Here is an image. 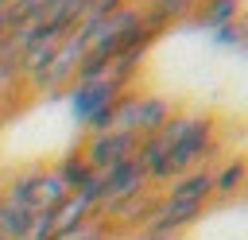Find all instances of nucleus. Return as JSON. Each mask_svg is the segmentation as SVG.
<instances>
[{"label":"nucleus","mask_w":248,"mask_h":240,"mask_svg":"<svg viewBox=\"0 0 248 240\" xmlns=\"http://www.w3.org/2000/svg\"><path fill=\"white\" fill-rule=\"evenodd\" d=\"M108 101H112V85L108 81H97V77L74 85V93H70V105H74V116L78 120H93V116L108 112Z\"/></svg>","instance_id":"obj_2"},{"label":"nucleus","mask_w":248,"mask_h":240,"mask_svg":"<svg viewBox=\"0 0 248 240\" xmlns=\"http://www.w3.org/2000/svg\"><path fill=\"white\" fill-rule=\"evenodd\" d=\"M4 27H8V12H0V46H4Z\"/></svg>","instance_id":"obj_6"},{"label":"nucleus","mask_w":248,"mask_h":240,"mask_svg":"<svg viewBox=\"0 0 248 240\" xmlns=\"http://www.w3.org/2000/svg\"><path fill=\"white\" fill-rule=\"evenodd\" d=\"M124 147H128V135H101V139H93V147H89V166H116L120 163V155H124Z\"/></svg>","instance_id":"obj_3"},{"label":"nucleus","mask_w":248,"mask_h":240,"mask_svg":"<svg viewBox=\"0 0 248 240\" xmlns=\"http://www.w3.org/2000/svg\"><path fill=\"white\" fill-rule=\"evenodd\" d=\"M62 240H97V236H89V232H70V236H62Z\"/></svg>","instance_id":"obj_5"},{"label":"nucleus","mask_w":248,"mask_h":240,"mask_svg":"<svg viewBox=\"0 0 248 240\" xmlns=\"http://www.w3.org/2000/svg\"><path fill=\"white\" fill-rule=\"evenodd\" d=\"M8 201L19 209H31V213H50L66 201V186L58 182V174H23L8 190Z\"/></svg>","instance_id":"obj_1"},{"label":"nucleus","mask_w":248,"mask_h":240,"mask_svg":"<svg viewBox=\"0 0 248 240\" xmlns=\"http://www.w3.org/2000/svg\"><path fill=\"white\" fill-rule=\"evenodd\" d=\"M58 182H62L66 190L85 194V190L93 186V166H89L85 159H66V163H62V170H58Z\"/></svg>","instance_id":"obj_4"},{"label":"nucleus","mask_w":248,"mask_h":240,"mask_svg":"<svg viewBox=\"0 0 248 240\" xmlns=\"http://www.w3.org/2000/svg\"><path fill=\"white\" fill-rule=\"evenodd\" d=\"M0 12H8V0H0Z\"/></svg>","instance_id":"obj_7"}]
</instances>
